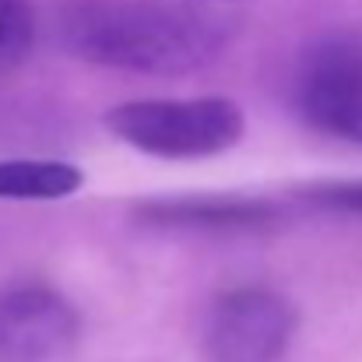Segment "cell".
Masks as SVG:
<instances>
[{
	"mask_svg": "<svg viewBox=\"0 0 362 362\" xmlns=\"http://www.w3.org/2000/svg\"><path fill=\"white\" fill-rule=\"evenodd\" d=\"M60 39L71 53L92 64L144 74H183L215 53L218 32L194 11L137 0H92L64 11Z\"/></svg>",
	"mask_w": 362,
	"mask_h": 362,
	"instance_id": "obj_1",
	"label": "cell"
},
{
	"mask_svg": "<svg viewBox=\"0 0 362 362\" xmlns=\"http://www.w3.org/2000/svg\"><path fill=\"white\" fill-rule=\"evenodd\" d=\"M106 127L155 158H211L243 137V113L229 99H148L110 110Z\"/></svg>",
	"mask_w": 362,
	"mask_h": 362,
	"instance_id": "obj_2",
	"label": "cell"
},
{
	"mask_svg": "<svg viewBox=\"0 0 362 362\" xmlns=\"http://www.w3.org/2000/svg\"><path fill=\"white\" fill-rule=\"evenodd\" d=\"M292 303L264 285L233 288L215 299L204 320L208 362H278L296 334Z\"/></svg>",
	"mask_w": 362,
	"mask_h": 362,
	"instance_id": "obj_3",
	"label": "cell"
},
{
	"mask_svg": "<svg viewBox=\"0 0 362 362\" xmlns=\"http://www.w3.org/2000/svg\"><path fill=\"white\" fill-rule=\"evenodd\" d=\"M296 110L313 130L362 144V42H320L299 64Z\"/></svg>",
	"mask_w": 362,
	"mask_h": 362,
	"instance_id": "obj_4",
	"label": "cell"
},
{
	"mask_svg": "<svg viewBox=\"0 0 362 362\" xmlns=\"http://www.w3.org/2000/svg\"><path fill=\"white\" fill-rule=\"evenodd\" d=\"M78 310L46 285L0 292V362H60L78 349Z\"/></svg>",
	"mask_w": 362,
	"mask_h": 362,
	"instance_id": "obj_5",
	"label": "cell"
},
{
	"mask_svg": "<svg viewBox=\"0 0 362 362\" xmlns=\"http://www.w3.org/2000/svg\"><path fill=\"white\" fill-rule=\"evenodd\" d=\"M137 218L151 226H190V229H260L278 218V208L267 201L246 197H180V201H151L137 211Z\"/></svg>",
	"mask_w": 362,
	"mask_h": 362,
	"instance_id": "obj_6",
	"label": "cell"
},
{
	"mask_svg": "<svg viewBox=\"0 0 362 362\" xmlns=\"http://www.w3.org/2000/svg\"><path fill=\"white\" fill-rule=\"evenodd\" d=\"M85 183L81 169L57 158H7L0 162V197L7 201H57Z\"/></svg>",
	"mask_w": 362,
	"mask_h": 362,
	"instance_id": "obj_7",
	"label": "cell"
},
{
	"mask_svg": "<svg viewBox=\"0 0 362 362\" xmlns=\"http://www.w3.org/2000/svg\"><path fill=\"white\" fill-rule=\"evenodd\" d=\"M35 42V14L28 0H0V74L18 67Z\"/></svg>",
	"mask_w": 362,
	"mask_h": 362,
	"instance_id": "obj_8",
	"label": "cell"
},
{
	"mask_svg": "<svg viewBox=\"0 0 362 362\" xmlns=\"http://www.w3.org/2000/svg\"><path fill=\"white\" fill-rule=\"evenodd\" d=\"M310 204L345 211V215H362V180H334V183H310L299 190Z\"/></svg>",
	"mask_w": 362,
	"mask_h": 362,
	"instance_id": "obj_9",
	"label": "cell"
}]
</instances>
